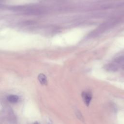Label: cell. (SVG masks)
Wrapping results in <instances>:
<instances>
[{"mask_svg": "<svg viewBox=\"0 0 124 124\" xmlns=\"http://www.w3.org/2000/svg\"><path fill=\"white\" fill-rule=\"evenodd\" d=\"M33 124H39L37 122H35V123H34Z\"/></svg>", "mask_w": 124, "mask_h": 124, "instance_id": "277c9868", "label": "cell"}, {"mask_svg": "<svg viewBox=\"0 0 124 124\" xmlns=\"http://www.w3.org/2000/svg\"><path fill=\"white\" fill-rule=\"evenodd\" d=\"M7 99L8 102L12 103H16L19 100V97L17 95L11 94L7 96Z\"/></svg>", "mask_w": 124, "mask_h": 124, "instance_id": "3957f363", "label": "cell"}, {"mask_svg": "<svg viewBox=\"0 0 124 124\" xmlns=\"http://www.w3.org/2000/svg\"><path fill=\"white\" fill-rule=\"evenodd\" d=\"M38 80L42 85H46L47 84V79L46 75L43 73H40L37 77Z\"/></svg>", "mask_w": 124, "mask_h": 124, "instance_id": "7a4b0ae2", "label": "cell"}, {"mask_svg": "<svg viewBox=\"0 0 124 124\" xmlns=\"http://www.w3.org/2000/svg\"><path fill=\"white\" fill-rule=\"evenodd\" d=\"M82 97L84 104L87 106H89L92 99V93L89 91L83 92L82 93Z\"/></svg>", "mask_w": 124, "mask_h": 124, "instance_id": "6da1fadb", "label": "cell"}]
</instances>
